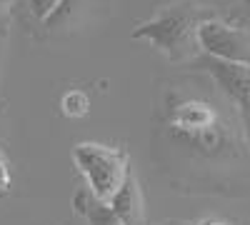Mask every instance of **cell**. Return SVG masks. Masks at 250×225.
I'll list each match as a JSON object with an SVG mask.
<instances>
[{
  "instance_id": "1",
  "label": "cell",
  "mask_w": 250,
  "mask_h": 225,
  "mask_svg": "<svg viewBox=\"0 0 250 225\" xmlns=\"http://www.w3.org/2000/svg\"><path fill=\"white\" fill-rule=\"evenodd\" d=\"M210 18L205 8L195 3H178L163 8L155 18L133 30V38L148 40L160 53H165L175 63H185L200 53L198 28Z\"/></svg>"
},
{
  "instance_id": "2",
  "label": "cell",
  "mask_w": 250,
  "mask_h": 225,
  "mask_svg": "<svg viewBox=\"0 0 250 225\" xmlns=\"http://www.w3.org/2000/svg\"><path fill=\"white\" fill-rule=\"evenodd\" d=\"M73 160L85 180V188L103 203H110L130 175L128 155L103 143H78L73 148Z\"/></svg>"
},
{
  "instance_id": "3",
  "label": "cell",
  "mask_w": 250,
  "mask_h": 225,
  "mask_svg": "<svg viewBox=\"0 0 250 225\" xmlns=\"http://www.w3.org/2000/svg\"><path fill=\"white\" fill-rule=\"evenodd\" d=\"M198 45L213 60L250 68V30L245 28L230 25L218 18H208L198 28Z\"/></svg>"
},
{
  "instance_id": "4",
  "label": "cell",
  "mask_w": 250,
  "mask_h": 225,
  "mask_svg": "<svg viewBox=\"0 0 250 225\" xmlns=\"http://www.w3.org/2000/svg\"><path fill=\"white\" fill-rule=\"evenodd\" d=\"M173 125L180 135L198 143L200 148H215L220 143L218 113L203 100H188L178 105L173 113Z\"/></svg>"
},
{
  "instance_id": "5",
  "label": "cell",
  "mask_w": 250,
  "mask_h": 225,
  "mask_svg": "<svg viewBox=\"0 0 250 225\" xmlns=\"http://www.w3.org/2000/svg\"><path fill=\"white\" fill-rule=\"evenodd\" d=\"M205 70L213 75V80L220 85V90L238 105L240 120H243L245 133L250 138V68L208 58L205 60Z\"/></svg>"
},
{
  "instance_id": "6",
  "label": "cell",
  "mask_w": 250,
  "mask_h": 225,
  "mask_svg": "<svg viewBox=\"0 0 250 225\" xmlns=\"http://www.w3.org/2000/svg\"><path fill=\"white\" fill-rule=\"evenodd\" d=\"M105 8L108 0H60L58 8L43 20V25L53 33L85 28L90 20H95V13Z\"/></svg>"
},
{
  "instance_id": "7",
  "label": "cell",
  "mask_w": 250,
  "mask_h": 225,
  "mask_svg": "<svg viewBox=\"0 0 250 225\" xmlns=\"http://www.w3.org/2000/svg\"><path fill=\"white\" fill-rule=\"evenodd\" d=\"M108 205L113 208V213L123 225H145V203L140 193V183L133 173L128 175V180L123 183V188L113 195Z\"/></svg>"
},
{
  "instance_id": "8",
  "label": "cell",
  "mask_w": 250,
  "mask_h": 225,
  "mask_svg": "<svg viewBox=\"0 0 250 225\" xmlns=\"http://www.w3.org/2000/svg\"><path fill=\"white\" fill-rule=\"evenodd\" d=\"M73 210H75L83 220H85L88 225H123L108 203L98 200L88 188H80V190L73 195Z\"/></svg>"
},
{
  "instance_id": "9",
  "label": "cell",
  "mask_w": 250,
  "mask_h": 225,
  "mask_svg": "<svg viewBox=\"0 0 250 225\" xmlns=\"http://www.w3.org/2000/svg\"><path fill=\"white\" fill-rule=\"evenodd\" d=\"M60 108H62V113H65L68 118H83L88 113V108H90V100H88V95L83 90H68L65 95H62V100H60Z\"/></svg>"
},
{
  "instance_id": "10",
  "label": "cell",
  "mask_w": 250,
  "mask_h": 225,
  "mask_svg": "<svg viewBox=\"0 0 250 225\" xmlns=\"http://www.w3.org/2000/svg\"><path fill=\"white\" fill-rule=\"evenodd\" d=\"M60 0H28V5H30V13L38 18V20H45L55 8H58Z\"/></svg>"
},
{
  "instance_id": "11",
  "label": "cell",
  "mask_w": 250,
  "mask_h": 225,
  "mask_svg": "<svg viewBox=\"0 0 250 225\" xmlns=\"http://www.w3.org/2000/svg\"><path fill=\"white\" fill-rule=\"evenodd\" d=\"M10 168H8V160H5V155L0 153V198H3L5 193H8V188H10Z\"/></svg>"
},
{
  "instance_id": "12",
  "label": "cell",
  "mask_w": 250,
  "mask_h": 225,
  "mask_svg": "<svg viewBox=\"0 0 250 225\" xmlns=\"http://www.w3.org/2000/svg\"><path fill=\"white\" fill-rule=\"evenodd\" d=\"M198 225H230V223L218 220V218H208V220H203V223H198Z\"/></svg>"
},
{
  "instance_id": "13",
  "label": "cell",
  "mask_w": 250,
  "mask_h": 225,
  "mask_svg": "<svg viewBox=\"0 0 250 225\" xmlns=\"http://www.w3.org/2000/svg\"><path fill=\"white\" fill-rule=\"evenodd\" d=\"M10 3H13V0H0V13H5L10 8Z\"/></svg>"
},
{
  "instance_id": "14",
  "label": "cell",
  "mask_w": 250,
  "mask_h": 225,
  "mask_svg": "<svg viewBox=\"0 0 250 225\" xmlns=\"http://www.w3.org/2000/svg\"><path fill=\"white\" fill-rule=\"evenodd\" d=\"M163 225H185V223H163Z\"/></svg>"
}]
</instances>
